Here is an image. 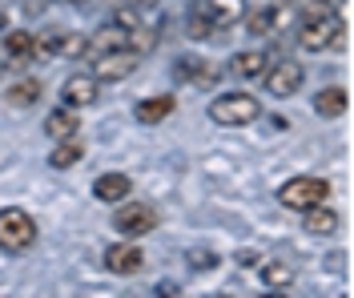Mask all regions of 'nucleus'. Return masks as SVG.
Listing matches in <instances>:
<instances>
[{
  "label": "nucleus",
  "mask_w": 354,
  "mask_h": 298,
  "mask_svg": "<svg viewBox=\"0 0 354 298\" xmlns=\"http://www.w3.org/2000/svg\"><path fill=\"white\" fill-rule=\"evenodd\" d=\"M302 81H306V69L298 65V61H278V65H270L262 73V85L270 97H278V101H286L294 93L302 89Z\"/></svg>",
  "instance_id": "7"
},
{
  "label": "nucleus",
  "mask_w": 354,
  "mask_h": 298,
  "mask_svg": "<svg viewBox=\"0 0 354 298\" xmlns=\"http://www.w3.org/2000/svg\"><path fill=\"white\" fill-rule=\"evenodd\" d=\"M245 32H250V37H270V32H274V24H270V8H254V12H245Z\"/></svg>",
  "instance_id": "25"
},
{
  "label": "nucleus",
  "mask_w": 354,
  "mask_h": 298,
  "mask_svg": "<svg viewBox=\"0 0 354 298\" xmlns=\"http://www.w3.org/2000/svg\"><path fill=\"white\" fill-rule=\"evenodd\" d=\"M4 69H8V61H4V57H0V81H4Z\"/></svg>",
  "instance_id": "29"
},
{
  "label": "nucleus",
  "mask_w": 354,
  "mask_h": 298,
  "mask_svg": "<svg viewBox=\"0 0 354 298\" xmlns=\"http://www.w3.org/2000/svg\"><path fill=\"white\" fill-rule=\"evenodd\" d=\"M157 209L145 206V202H117V214H113V230L121 234V238H141V234H153L157 230Z\"/></svg>",
  "instance_id": "6"
},
{
  "label": "nucleus",
  "mask_w": 354,
  "mask_h": 298,
  "mask_svg": "<svg viewBox=\"0 0 354 298\" xmlns=\"http://www.w3.org/2000/svg\"><path fill=\"white\" fill-rule=\"evenodd\" d=\"M262 117V101L254 93H221L209 101V121L221 129H245Z\"/></svg>",
  "instance_id": "2"
},
{
  "label": "nucleus",
  "mask_w": 354,
  "mask_h": 298,
  "mask_svg": "<svg viewBox=\"0 0 354 298\" xmlns=\"http://www.w3.org/2000/svg\"><path fill=\"white\" fill-rule=\"evenodd\" d=\"M346 109H351V93L342 89V85H326V89L314 97V113L326 117V121H338Z\"/></svg>",
  "instance_id": "13"
},
{
  "label": "nucleus",
  "mask_w": 354,
  "mask_h": 298,
  "mask_svg": "<svg viewBox=\"0 0 354 298\" xmlns=\"http://www.w3.org/2000/svg\"><path fill=\"white\" fill-rule=\"evenodd\" d=\"M113 48H133V32L121 28V24H105L88 37V57L93 53H113Z\"/></svg>",
  "instance_id": "14"
},
{
  "label": "nucleus",
  "mask_w": 354,
  "mask_h": 298,
  "mask_svg": "<svg viewBox=\"0 0 354 298\" xmlns=\"http://www.w3.org/2000/svg\"><path fill=\"white\" fill-rule=\"evenodd\" d=\"M205 4V12H209V21L214 24H238L245 17V0H201Z\"/></svg>",
  "instance_id": "18"
},
{
  "label": "nucleus",
  "mask_w": 354,
  "mask_h": 298,
  "mask_svg": "<svg viewBox=\"0 0 354 298\" xmlns=\"http://www.w3.org/2000/svg\"><path fill=\"white\" fill-rule=\"evenodd\" d=\"M270 24L274 32H286L298 24V4H270Z\"/></svg>",
  "instance_id": "24"
},
{
  "label": "nucleus",
  "mask_w": 354,
  "mask_h": 298,
  "mask_svg": "<svg viewBox=\"0 0 354 298\" xmlns=\"http://www.w3.org/2000/svg\"><path fill=\"white\" fill-rule=\"evenodd\" d=\"M81 158H85V145H81L77 138H65V141H57V145H53L48 165H53V169H73Z\"/></svg>",
  "instance_id": "19"
},
{
  "label": "nucleus",
  "mask_w": 354,
  "mask_h": 298,
  "mask_svg": "<svg viewBox=\"0 0 354 298\" xmlns=\"http://www.w3.org/2000/svg\"><path fill=\"white\" fill-rule=\"evenodd\" d=\"M97 97H101V81L93 73L65 77V85H61V105H68V109H88V105H97Z\"/></svg>",
  "instance_id": "8"
},
{
  "label": "nucleus",
  "mask_w": 354,
  "mask_h": 298,
  "mask_svg": "<svg viewBox=\"0 0 354 298\" xmlns=\"http://www.w3.org/2000/svg\"><path fill=\"white\" fill-rule=\"evenodd\" d=\"M37 246V222L21 206L0 209V250L4 254H24Z\"/></svg>",
  "instance_id": "4"
},
{
  "label": "nucleus",
  "mask_w": 354,
  "mask_h": 298,
  "mask_svg": "<svg viewBox=\"0 0 354 298\" xmlns=\"http://www.w3.org/2000/svg\"><path fill=\"white\" fill-rule=\"evenodd\" d=\"M174 109H177L174 93H157V97H141V101L133 105V117H137L141 125H161Z\"/></svg>",
  "instance_id": "11"
},
{
  "label": "nucleus",
  "mask_w": 354,
  "mask_h": 298,
  "mask_svg": "<svg viewBox=\"0 0 354 298\" xmlns=\"http://www.w3.org/2000/svg\"><path fill=\"white\" fill-rule=\"evenodd\" d=\"M278 202L286 209H298V214L310 206H322V202H330V182L314 178V174H298V178L278 185Z\"/></svg>",
  "instance_id": "3"
},
{
  "label": "nucleus",
  "mask_w": 354,
  "mask_h": 298,
  "mask_svg": "<svg viewBox=\"0 0 354 298\" xmlns=\"http://www.w3.org/2000/svg\"><path fill=\"white\" fill-rule=\"evenodd\" d=\"M322 4H326V8H342V4H346V0H322Z\"/></svg>",
  "instance_id": "28"
},
{
  "label": "nucleus",
  "mask_w": 354,
  "mask_h": 298,
  "mask_svg": "<svg viewBox=\"0 0 354 298\" xmlns=\"http://www.w3.org/2000/svg\"><path fill=\"white\" fill-rule=\"evenodd\" d=\"M145 266V250L137 246V238H125V242H113L105 250V270L109 274H137Z\"/></svg>",
  "instance_id": "9"
},
{
  "label": "nucleus",
  "mask_w": 354,
  "mask_h": 298,
  "mask_svg": "<svg viewBox=\"0 0 354 298\" xmlns=\"http://www.w3.org/2000/svg\"><path fill=\"white\" fill-rule=\"evenodd\" d=\"M218 258L214 254H189V266H214Z\"/></svg>",
  "instance_id": "26"
},
{
  "label": "nucleus",
  "mask_w": 354,
  "mask_h": 298,
  "mask_svg": "<svg viewBox=\"0 0 354 298\" xmlns=\"http://www.w3.org/2000/svg\"><path fill=\"white\" fill-rule=\"evenodd\" d=\"M4 24H8V21H4V12H0V28H4Z\"/></svg>",
  "instance_id": "30"
},
{
  "label": "nucleus",
  "mask_w": 354,
  "mask_h": 298,
  "mask_svg": "<svg viewBox=\"0 0 354 298\" xmlns=\"http://www.w3.org/2000/svg\"><path fill=\"white\" fill-rule=\"evenodd\" d=\"M302 214H306V218H302V230H306V234H314V238H330L334 230L342 226V222H338V214H334L326 202H322V206L302 209Z\"/></svg>",
  "instance_id": "16"
},
{
  "label": "nucleus",
  "mask_w": 354,
  "mask_h": 298,
  "mask_svg": "<svg viewBox=\"0 0 354 298\" xmlns=\"http://www.w3.org/2000/svg\"><path fill=\"white\" fill-rule=\"evenodd\" d=\"M57 57H65V61H85L88 37L85 32H61V37H57Z\"/></svg>",
  "instance_id": "22"
},
{
  "label": "nucleus",
  "mask_w": 354,
  "mask_h": 298,
  "mask_svg": "<svg viewBox=\"0 0 354 298\" xmlns=\"http://www.w3.org/2000/svg\"><path fill=\"white\" fill-rule=\"evenodd\" d=\"M32 45H37V32H24V28H12L4 32V61L8 65H28L32 61Z\"/></svg>",
  "instance_id": "15"
},
{
  "label": "nucleus",
  "mask_w": 354,
  "mask_h": 298,
  "mask_svg": "<svg viewBox=\"0 0 354 298\" xmlns=\"http://www.w3.org/2000/svg\"><path fill=\"white\" fill-rule=\"evenodd\" d=\"M298 45L306 48V53H326V48L342 45V17H338V8H326L322 0H314L306 12L298 8Z\"/></svg>",
  "instance_id": "1"
},
{
  "label": "nucleus",
  "mask_w": 354,
  "mask_h": 298,
  "mask_svg": "<svg viewBox=\"0 0 354 298\" xmlns=\"http://www.w3.org/2000/svg\"><path fill=\"white\" fill-rule=\"evenodd\" d=\"M230 69L238 73V77H262V73L270 69V57H266V53H254V48H245V53H238V57L230 61Z\"/></svg>",
  "instance_id": "21"
},
{
  "label": "nucleus",
  "mask_w": 354,
  "mask_h": 298,
  "mask_svg": "<svg viewBox=\"0 0 354 298\" xmlns=\"http://www.w3.org/2000/svg\"><path fill=\"white\" fill-rule=\"evenodd\" d=\"M41 93H44L41 81L21 77V81H12V85L4 89V101H8V105H17V109H28V105H37V101H41Z\"/></svg>",
  "instance_id": "17"
},
{
  "label": "nucleus",
  "mask_w": 354,
  "mask_h": 298,
  "mask_svg": "<svg viewBox=\"0 0 354 298\" xmlns=\"http://www.w3.org/2000/svg\"><path fill=\"white\" fill-rule=\"evenodd\" d=\"M68 4H85V0H68Z\"/></svg>",
  "instance_id": "31"
},
{
  "label": "nucleus",
  "mask_w": 354,
  "mask_h": 298,
  "mask_svg": "<svg viewBox=\"0 0 354 298\" xmlns=\"http://www.w3.org/2000/svg\"><path fill=\"white\" fill-rule=\"evenodd\" d=\"M194 41H209L218 28H214V21H209V12H205V4H194L189 8V28H185Z\"/></svg>",
  "instance_id": "23"
},
{
  "label": "nucleus",
  "mask_w": 354,
  "mask_h": 298,
  "mask_svg": "<svg viewBox=\"0 0 354 298\" xmlns=\"http://www.w3.org/2000/svg\"><path fill=\"white\" fill-rule=\"evenodd\" d=\"M129 194H133V178L129 174H117V169H113V174H101V178L93 182V198H97V202H109V206L125 202Z\"/></svg>",
  "instance_id": "10"
},
{
  "label": "nucleus",
  "mask_w": 354,
  "mask_h": 298,
  "mask_svg": "<svg viewBox=\"0 0 354 298\" xmlns=\"http://www.w3.org/2000/svg\"><path fill=\"white\" fill-rule=\"evenodd\" d=\"M44 133H48L53 141L77 138V133H81V117H77V109H68V105H57L53 113L44 117Z\"/></svg>",
  "instance_id": "12"
},
{
  "label": "nucleus",
  "mask_w": 354,
  "mask_h": 298,
  "mask_svg": "<svg viewBox=\"0 0 354 298\" xmlns=\"http://www.w3.org/2000/svg\"><path fill=\"white\" fill-rule=\"evenodd\" d=\"M85 61L93 65L88 73L105 85V81H125V77H133L137 65H141V53H133V48H113V53H93Z\"/></svg>",
  "instance_id": "5"
},
{
  "label": "nucleus",
  "mask_w": 354,
  "mask_h": 298,
  "mask_svg": "<svg viewBox=\"0 0 354 298\" xmlns=\"http://www.w3.org/2000/svg\"><path fill=\"white\" fill-rule=\"evenodd\" d=\"M258 278H262L270 290H286V286H294V266L290 262H262L258 266Z\"/></svg>",
  "instance_id": "20"
},
{
  "label": "nucleus",
  "mask_w": 354,
  "mask_h": 298,
  "mask_svg": "<svg viewBox=\"0 0 354 298\" xmlns=\"http://www.w3.org/2000/svg\"><path fill=\"white\" fill-rule=\"evenodd\" d=\"M121 4H129L137 12H145V8H157V0H121Z\"/></svg>",
  "instance_id": "27"
}]
</instances>
